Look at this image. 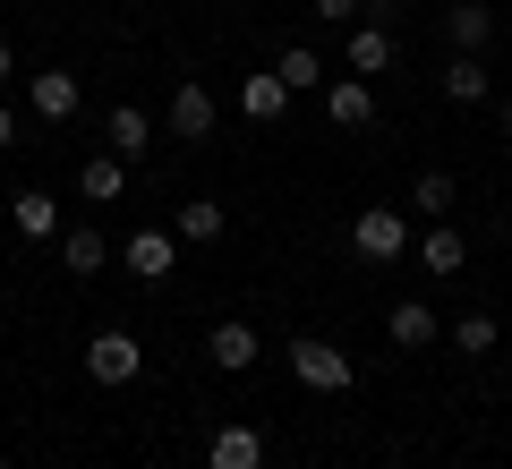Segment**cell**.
<instances>
[{
  "label": "cell",
  "mask_w": 512,
  "mask_h": 469,
  "mask_svg": "<svg viewBox=\"0 0 512 469\" xmlns=\"http://www.w3.org/2000/svg\"><path fill=\"white\" fill-rule=\"evenodd\" d=\"M325 120H333V128H367V120H376L367 77H325Z\"/></svg>",
  "instance_id": "obj_10"
},
{
  "label": "cell",
  "mask_w": 512,
  "mask_h": 469,
  "mask_svg": "<svg viewBox=\"0 0 512 469\" xmlns=\"http://www.w3.org/2000/svg\"><path fill=\"white\" fill-rule=\"evenodd\" d=\"M0 469H18V461H0Z\"/></svg>",
  "instance_id": "obj_28"
},
{
  "label": "cell",
  "mask_w": 512,
  "mask_h": 469,
  "mask_svg": "<svg viewBox=\"0 0 512 469\" xmlns=\"http://www.w3.org/2000/svg\"><path fill=\"white\" fill-rule=\"evenodd\" d=\"M205 359H214L222 376H248V367H256V325H248V316H222V325L205 333Z\"/></svg>",
  "instance_id": "obj_7"
},
{
  "label": "cell",
  "mask_w": 512,
  "mask_h": 469,
  "mask_svg": "<svg viewBox=\"0 0 512 469\" xmlns=\"http://www.w3.org/2000/svg\"><path fill=\"white\" fill-rule=\"evenodd\" d=\"M9 145H18V111L0 103V154H9Z\"/></svg>",
  "instance_id": "obj_25"
},
{
  "label": "cell",
  "mask_w": 512,
  "mask_h": 469,
  "mask_svg": "<svg viewBox=\"0 0 512 469\" xmlns=\"http://www.w3.org/2000/svg\"><path fill=\"white\" fill-rule=\"evenodd\" d=\"M487 94H495L487 60H478V52H453V69H444V103H461V111H470V103H487Z\"/></svg>",
  "instance_id": "obj_15"
},
{
  "label": "cell",
  "mask_w": 512,
  "mask_h": 469,
  "mask_svg": "<svg viewBox=\"0 0 512 469\" xmlns=\"http://www.w3.org/2000/svg\"><path fill=\"white\" fill-rule=\"evenodd\" d=\"M444 35H453V52H487L495 43V9L487 0H453V9H444Z\"/></svg>",
  "instance_id": "obj_11"
},
{
  "label": "cell",
  "mask_w": 512,
  "mask_h": 469,
  "mask_svg": "<svg viewBox=\"0 0 512 469\" xmlns=\"http://www.w3.org/2000/svg\"><path fill=\"white\" fill-rule=\"evenodd\" d=\"M171 137H188V145L214 137V94H205L197 77H180V94H171Z\"/></svg>",
  "instance_id": "obj_9"
},
{
  "label": "cell",
  "mask_w": 512,
  "mask_h": 469,
  "mask_svg": "<svg viewBox=\"0 0 512 469\" xmlns=\"http://www.w3.org/2000/svg\"><path fill=\"white\" fill-rule=\"evenodd\" d=\"M9 77H18V52H9V43H0V86H9Z\"/></svg>",
  "instance_id": "obj_26"
},
{
  "label": "cell",
  "mask_w": 512,
  "mask_h": 469,
  "mask_svg": "<svg viewBox=\"0 0 512 469\" xmlns=\"http://www.w3.org/2000/svg\"><path fill=\"white\" fill-rule=\"evenodd\" d=\"M342 60H350V77H376V69H393V26H350Z\"/></svg>",
  "instance_id": "obj_14"
},
{
  "label": "cell",
  "mask_w": 512,
  "mask_h": 469,
  "mask_svg": "<svg viewBox=\"0 0 512 469\" xmlns=\"http://www.w3.org/2000/svg\"><path fill=\"white\" fill-rule=\"evenodd\" d=\"M120 188H128V163H120V154H94V163L77 171V197H86V205H120Z\"/></svg>",
  "instance_id": "obj_19"
},
{
  "label": "cell",
  "mask_w": 512,
  "mask_h": 469,
  "mask_svg": "<svg viewBox=\"0 0 512 469\" xmlns=\"http://www.w3.org/2000/svg\"><path fill=\"white\" fill-rule=\"evenodd\" d=\"M453 205H461V180H453V171H419V180H410V214L453 222Z\"/></svg>",
  "instance_id": "obj_16"
},
{
  "label": "cell",
  "mask_w": 512,
  "mask_h": 469,
  "mask_svg": "<svg viewBox=\"0 0 512 469\" xmlns=\"http://www.w3.org/2000/svg\"><path fill=\"white\" fill-rule=\"evenodd\" d=\"M26 103H35V120H43V128H69L77 111H86V86H77V69H35Z\"/></svg>",
  "instance_id": "obj_4"
},
{
  "label": "cell",
  "mask_w": 512,
  "mask_h": 469,
  "mask_svg": "<svg viewBox=\"0 0 512 469\" xmlns=\"http://www.w3.org/2000/svg\"><path fill=\"white\" fill-rule=\"evenodd\" d=\"M461 256H470V239H461L453 222H436V231L419 239V265H427V273H461Z\"/></svg>",
  "instance_id": "obj_22"
},
{
  "label": "cell",
  "mask_w": 512,
  "mask_h": 469,
  "mask_svg": "<svg viewBox=\"0 0 512 469\" xmlns=\"http://www.w3.org/2000/svg\"><path fill=\"white\" fill-rule=\"evenodd\" d=\"M86 376H94V384H137V376H146V342L120 333V325L94 333V342H86Z\"/></svg>",
  "instance_id": "obj_3"
},
{
  "label": "cell",
  "mask_w": 512,
  "mask_h": 469,
  "mask_svg": "<svg viewBox=\"0 0 512 469\" xmlns=\"http://www.w3.org/2000/svg\"><path fill=\"white\" fill-rule=\"evenodd\" d=\"M274 77L291 94H325V52H316V43H291V52L274 60Z\"/></svg>",
  "instance_id": "obj_20"
},
{
  "label": "cell",
  "mask_w": 512,
  "mask_h": 469,
  "mask_svg": "<svg viewBox=\"0 0 512 469\" xmlns=\"http://www.w3.org/2000/svg\"><path fill=\"white\" fill-rule=\"evenodd\" d=\"M239 111H248L256 128H274L282 111H291V86H282L274 69H248V77H239Z\"/></svg>",
  "instance_id": "obj_8"
},
{
  "label": "cell",
  "mask_w": 512,
  "mask_h": 469,
  "mask_svg": "<svg viewBox=\"0 0 512 469\" xmlns=\"http://www.w3.org/2000/svg\"><path fill=\"white\" fill-rule=\"evenodd\" d=\"M384 333H393V350H427V342H436V307H427V299H393Z\"/></svg>",
  "instance_id": "obj_13"
},
{
  "label": "cell",
  "mask_w": 512,
  "mask_h": 469,
  "mask_svg": "<svg viewBox=\"0 0 512 469\" xmlns=\"http://www.w3.org/2000/svg\"><path fill=\"white\" fill-rule=\"evenodd\" d=\"M350 248H359L367 265H402L410 256V214L402 205H367V214L350 222Z\"/></svg>",
  "instance_id": "obj_2"
},
{
  "label": "cell",
  "mask_w": 512,
  "mask_h": 469,
  "mask_svg": "<svg viewBox=\"0 0 512 469\" xmlns=\"http://www.w3.org/2000/svg\"><path fill=\"white\" fill-rule=\"evenodd\" d=\"M9 222H18V239H52V231H60L52 188H18V197H9Z\"/></svg>",
  "instance_id": "obj_17"
},
{
  "label": "cell",
  "mask_w": 512,
  "mask_h": 469,
  "mask_svg": "<svg viewBox=\"0 0 512 469\" xmlns=\"http://www.w3.org/2000/svg\"><path fill=\"white\" fill-rule=\"evenodd\" d=\"M222 231H231V214H222V205H205V197H188L180 214H171V239H180V248H214Z\"/></svg>",
  "instance_id": "obj_12"
},
{
  "label": "cell",
  "mask_w": 512,
  "mask_h": 469,
  "mask_svg": "<svg viewBox=\"0 0 512 469\" xmlns=\"http://www.w3.org/2000/svg\"><path fill=\"white\" fill-rule=\"evenodd\" d=\"M291 376L299 384H308V393H350V384H359V367H350V350L342 342H325V333H299V342H291Z\"/></svg>",
  "instance_id": "obj_1"
},
{
  "label": "cell",
  "mask_w": 512,
  "mask_h": 469,
  "mask_svg": "<svg viewBox=\"0 0 512 469\" xmlns=\"http://www.w3.org/2000/svg\"><path fill=\"white\" fill-rule=\"evenodd\" d=\"M495 342H504V333H495V316H487V307H470V316L453 325V350H461V359H487Z\"/></svg>",
  "instance_id": "obj_23"
},
{
  "label": "cell",
  "mask_w": 512,
  "mask_h": 469,
  "mask_svg": "<svg viewBox=\"0 0 512 469\" xmlns=\"http://www.w3.org/2000/svg\"><path fill=\"white\" fill-rule=\"evenodd\" d=\"M504 137H512V103H504Z\"/></svg>",
  "instance_id": "obj_27"
},
{
  "label": "cell",
  "mask_w": 512,
  "mask_h": 469,
  "mask_svg": "<svg viewBox=\"0 0 512 469\" xmlns=\"http://www.w3.org/2000/svg\"><path fill=\"white\" fill-rule=\"evenodd\" d=\"M103 137H111V154H120V163H137V154H146V145H154V120H146V111H137V103H120V111H111V120H103Z\"/></svg>",
  "instance_id": "obj_18"
},
{
  "label": "cell",
  "mask_w": 512,
  "mask_h": 469,
  "mask_svg": "<svg viewBox=\"0 0 512 469\" xmlns=\"http://www.w3.org/2000/svg\"><path fill=\"white\" fill-rule=\"evenodd\" d=\"M308 9H316L325 26H359V0H308Z\"/></svg>",
  "instance_id": "obj_24"
},
{
  "label": "cell",
  "mask_w": 512,
  "mask_h": 469,
  "mask_svg": "<svg viewBox=\"0 0 512 469\" xmlns=\"http://www.w3.org/2000/svg\"><path fill=\"white\" fill-rule=\"evenodd\" d=\"M205 469H265V427L256 418H222L214 444H205Z\"/></svg>",
  "instance_id": "obj_5"
},
{
  "label": "cell",
  "mask_w": 512,
  "mask_h": 469,
  "mask_svg": "<svg viewBox=\"0 0 512 469\" xmlns=\"http://www.w3.org/2000/svg\"><path fill=\"white\" fill-rule=\"evenodd\" d=\"M120 265L137 273V282H163V273L180 265V239H171V231H128L120 239Z\"/></svg>",
  "instance_id": "obj_6"
},
{
  "label": "cell",
  "mask_w": 512,
  "mask_h": 469,
  "mask_svg": "<svg viewBox=\"0 0 512 469\" xmlns=\"http://www.w3.org/2000/svg\"><path fill=\"white\" fill-rule=\"evenodd\" d=\"M60 265H69V273H103L111 265V239L103 231H60Z\"/></svg>",
  "instance_id": "obj_21"
}]
</instances>
